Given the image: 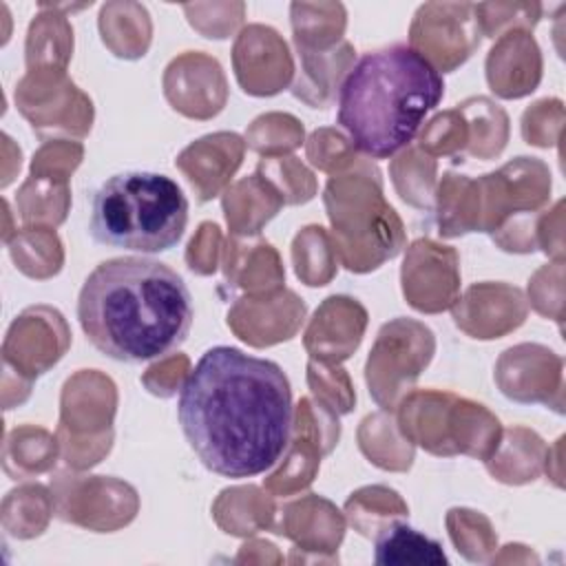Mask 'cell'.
Listing matches in <instances>:
<instances>
[{
    "label": "cell",
    "instance_id": "obj_1",
    "mask_svg": "<svg viewBox=\"0 0 566 566\" xmlns=\"http://www.w3.org/2000/svg\"><path fill=\"white\" fill-rule=\"evenodd\" d=\"M177 420L210 473L254 478L270 471L290 444L292 387L279 363L217 345L181 382Z\"/></svg>",
    "mask_w": 566,
    "mask_h": 566
},
{
    "label": "cell",
    "instance_id": "obj_2",
    "mask_svg": "<svg viewBox=\"0 0 566 566\" xmlns=\"http://www.w3.org/2000/svg\"><path fill=\"white\" fill-rule=\"evenodd\" d=\"M88 343L111 360L139 365L179 349L195 307L186 281L164 261L115 256L91 270L77 294Z\"/></svg>",
    "mask_w": 566,
    "mask_h": 566
},
{
    "label": "cell",
    "instance_id": "obj_3",
    "mask_svg": "<svg viewBox=\"0 0 566 566\" xmlns=\"http://www.w3.org/2000/svg\"><path fill=\"white\" fill-rule=\"evenodd\" d=\"M442 95L444 80L420 51L389 44L367 51L347 71L336 122L356 150L389 159L413 142Z\"/></svg>",
    "mask_w": 566,
    "mask_h": 566
},
{
    "label": "cell",
    "instance_id": "obj_4",
    "mask_svg": "<svg viewBox=\"0 0 566 566\" xmlns=\"http://www.w3.org/2000/svg\"><path fill=\"white\" fill-rule=\"evenodd\" d=\"M186 223L188 199L164 172H113L91 195L88 234L106 248L159 254L179 243Z\"/></svg>",
    "mask_w": 566,
    "mask_h": 566
},
{
    "label": "cell",
    "instance_id": "obj_5",
    "mask_svg": "<svg viewBox=\"0 0 566 566\" xmlns=\"http://www.w3.org/2000/svg\"><path fill=\"white\" fill-rule=\"evenodd\" d=\"M374 562L380 566H440L449 564L440 542L409 524H394L376 537Z\"/></svg>",
    "mask_w": 566,
    "mask_h": 566
}]
</instances>
